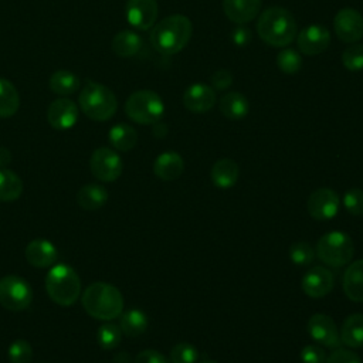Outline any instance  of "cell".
Listing matches in <instances>:
<instances>
[{
	"label": "cell",
	"instance_id": "1",
	"mask_svg": "<svg viewBox=\"0 0 363 363\" xmlns=\"http://www.w3.org/2000/svg\"><path fill=\"white\" fill-rule=\"evenodd\" d=\"M257 33L271 47H286L296 38L298 26L289 10L271 6L261 13L257 23Z\"/></svg>",
	"mask_w": 363,
	"mask_h": 363
},
{
	"label": "cell",
	"instance_id": "2",
	"mask_svg": "<svg viewBox=\"0 0 363 363\" xmlns=\"http://www.w3.org/2000/svg\"><path fill=\"white\" fill-rule=\"evenodd\" d=\"M193 34L190 18L183 14H172L155 24L150 33V44L162 55H173L182 51Z\"/></svg>",
	"mask_w": 363,
	"mask_h": 363
},
{
	"label": "cell",
	"instance_id": "3",
	"mask_svg": "<svg viewBox=\"0 0 363 363\" xmlns=\"http://www.w3.org/2000/svg\"><path fill=\"white\" fill-rule=\"evenodd\" d=\"M85 312L99 320H112L123 312V296L121 291L106 282H94L81 298Z\"/></svg>",
	"mask_w": 363,
	"mask_h": 363
},
{
	"label": "cell",
	"instance_id": "4",
	"mask_svg": "<svg viewBox=\"0 0 363 363\" xmlns=\"http://www.w3.org/2000/svg\"><path fill=\"white\" fill-rule=\"evenodd\" d=\"M78 102L82 113L96 122L111 119L118 108L115 94L108 86L94 81H86L82 86Z\"/></svg>",
	"mask_w": 363,
	"mask_h": 363
},
{
	"label": "cell",
	"instance_id": "5",
	"mask_svg": "<svg viewBox=\"0 0 363 363\" xmlns=\"http://www.w3.org/2000/svg\"><path fill=\"white\" fill-rule=\"evenodd\" d=\"M45 289L52 302L71 306L81 295V279L69 265L57 264L50 268L45 277Z\"/></svg>",
	"mask_w": 363,
	"mask_h": 363
},
{
	"label": "cell",
	"instance_id": "6",
	"mask_svg": "<svg viewBox=\"0 0 363 363\" xmlns=\"http://www.w3.org/2000/svg\"><path fill=\"white\" fill-rule=\"evenodd\" d=\"M125 113L140 125H153L164 113L163 99L152 89H139L129 95L125 102Z\"/></svg>",
	"mask_w": 363,
	"mask_h": 363
},
{
	"label": "cell",
	"instance_id": "7",
	"mask_svg": "<svg viewBox=\"0 0 363 363\" xmlns=\"http://www.w3.org/2000/svg\"><path fill=\"white\" fill-rule=\"evenodd\" d=\"M354 254L352 238L343 231H329L323 234L315 248V255L329 267H343L349 264Z\"/></svg>",
	"mask_w": 363,
	"mask_h": 363
},
{
	"label": "cell",
	"instance_id": "8",
	"mask_svg": "<svg viewBox=\"0 0 363 363\" xmlns=\"http://www.w3.org/2000/svg\"><path fill=\"white\" fill-rule=\"evenodd\" d=\"M33 291L30 284L17 275L0 278V305L11 312H20L30 306Z\"/></svg>",
	"mask_w": 363,
	"mask_h": 363
},
{
	"label": "cell",
	"instance_id": "9",
	"mask_svg": "<svg viewBox=\"0 0 363 363\" xmlns=\"http://www.w3.org/2000/svg\"><path fill=\"white\" fill-rule=\"evenodd\" d=\"M91 173L101 182L116 180L123 170L121 156L111 147H98L89 159Z\"/></svg>",
	"mask_w": 363,
	"mask_h": 363
},
{
	"label": "cell",
	"instance_id": "10",
	"mask_svg": "<svg viewBox=\"0 0 363 363\" xmlns=\"http://www.w3.org/2000/svg\"><path fill=\"white\" fill-rule=\"evenodd\" d=\"M340 207V199L337 193L329 187H319L308 199L306 208L312 218L318 221H326L333 218Z\"/></svg>",
	"mask_w": 363,
	"mask_h": 363
},
{
	"label": "cell",
	"instance_id": "11",
	"mask_svg": "<svg viewBox=\"0 0 363 363\" xmlns=\"http://www.w3.org/2000/svg\"><path fill=\"white\" fill-rule=\"evenodd\" d=\"M309 336L320 346L336 349L340 346V335L333 319L325 313H313L306 325Z\"/></svg>",
	"mask_w": 363,
	"mask_h": 363
},
{
	"label": "cell",
	"instance_id": "12",
	"mask_svg": "<svg viewBox=\"0 0 363 363\" xmlns=\"http://www.w3.org/2000/svg\"><path fill=\"white\" fill-rule=\"evenodd\" d=\"M333 27L339 40L353 44L363 37V16L350 7L340 9L333 18Z\"/></svg>",
	"mask_w": 363,
	"mask_h": 363
},
{
	"label": "cell",
	"instance_id": "13",
	"mask_svg": "<svg viewBox=\"0 0 363 363\" xmlns=\"http://www.w3.org/2000/svg\"><path fill=\"white\" fill-rule=\"evenodd\" d=\"M159 13L156 0H128L125 16L128 23L136 30H149L156 23Z\"/></svg>",
	"mask_w": 363,
	"mask_h": 363
},
{
	"label": "cell",
	"instance_id": "14",
	"mask_svg": "<svg viewBox=\"0 0 363 363\" xmlns=\"http://www.w3.org/2000/svg\"><path fill=\"white\" fill-rule=\"evenodd\" d=\"M333 285L335 278L332 271L322 265H316L308 269L301 281V288L309 298L326 296L333 289Z\"/></svg>",
	"mask_w": 363,
	"mask_h": 363
},
{
	"label": "cell",
	"instance_id": "15",
	"mask_svg": "<svg viewBox=\"0 0 363 363\" xmlns=\"http://www.w3.org/2000/svg\"><path fill=\"white\" fill-rule=\"evenodd\" d=\"M296 44L302 54L318 55L323 52L330 44V33L326 27L312 24L296 34Z\"/></svg>",
	"mask_w": 363,
	"mask_h": 363
},
{
	"label": "cell",
	"instance_id": "16",
	"mask_svg": "<svg viewBox=\"0 0 363 363\" xmlns=\"http://www.w3.org/2000/svg\"><path fill=\"white\" fill-rule=\"evenodd\" d=\"M78 106L68 98L52 101L47 109V121L57 130H67L78 121Z\"/></svg>",
	"mask_w": 363,
	"mask_h": 363
},
{
	"label": "cell",
	"instance_id": "17",
	"mask_svg": "<svg viewBox=\"0 0 363 363\" xmlns=\"http://www.w3.org/2000/svg\"><path fill=\"white\" fill-rule=\"evenodd\" d=\"M217 96L213 86L207 84H191L183 94V105L193 113H204L216 105Z\"/></svg>",
	"mask_w": 363,
	"mask_h": 363
},
{
	"label": "cell",
	"instance_id": "18",
	"mask_svg": "<svg viewBox=\"0 0 363 363\" xmlns=\"http://www.w3.org/2000/svg\"><path fill=\"white\" fill-rule=\"evenodd\" d=\"M24 254L28 264L35 268H50L58 258V251L54 244L43 238L30 241L24 250Z\"/></svg>",
	"mask_w": 363,
	"mask_h": 363
},
{
	"label": "cell",
	"instance_id": "19",
	"mask_svg": "<svg viewBox=\"0 0 363 363\" xmlns=\"http://www.w3.org/2000/svg\"><path fill=\"white\" fill-rule=\"evenodd\" d=\"M261 4V0H223V10L230 21L242 26L257 17Z\"/></svg>",
	"mask_w": 363,
	"mask_h": 363
},
{
	"label": "cell",
	"instance_id": "20",
	"mask_svg": "<svg viewBox=\"0 0 363 363\" xmlns=\"http://www.w3.org/2000/svg\"><path fill=\"white\" fill-rule=\"evenodd\" d=\"M184 170V160L183 157L173 150L160 153L155 163H153V173L164 182L176 180L182 176Z\"/></svg>",
	"mask_w": 363,
	"mask_h": 363
},
{
	"label": "cell",
	"instance_id": "21",
	"mask_svg": "<svg viewBox=\"0 0 363 363\" xmlns=\"http://www.w3.org/2000/svg\"><path fill=\"white\" fill-rule=\"evenodd\" d=\"M238 176H240L238 164L233 159H228V157L218 159L210 170L211 182L217 189L233 187L237 183Z\"/></svg>",
	"mask_w": 363,
	"mask_h": 363
},
{
	"label": "cell",
	"instance_id": "22",
	"mask_svg": "<svg viewBox=\"0 0 363 363\" xmlns=\"http://www.w3.org/2000/svg\"><path fill=\"white\" fill-rule=\"evenodd\" d=\"M343 291L350 301L363 302V259H357L346 268Z\"/></svg>",
	"mask_w": 363,
	"mask_h": 363
},
{
	"label": "cell",
	"instance_id": "23",
	"mask_svg": "<svg viewBox=\"0 0 363 363\" xmlns=\"http://www.w3.org/2000/svg\"><path fill=\"white\" fill-rule=\"evenodd\" d=\"M111 45H112V51L118 57L129 58L136 55L140 51L143 45V40L139 34H136L132 30H122L115 34Z\"/></svg>",
	"mask_w": 363,
	"mask_h": 363
},
{
	"label": "cell",
	"instance_id": "24",
	"mask_svg": "<svg viewBox=\"0 0 363 363\" xmlns=\"http://www.w3.org/2000/svg\"><path fill=\"white\" fill-rule=\"evenodd\" d=\"M220 112L233 121H238L247 116L250 111V104L248 99L241 94L235 91H230L224 94L218 102Z\"/></svg>",
	"mask_w": 363,
	"mask_h": 363
},
{
	"label": "cell",
	"instance_id": "25",
	"mask_svg": "<svg viewBox=\"0 0 363 363\" xmlns=\"http://www.w3.org/2000/svg\"><path fill=\"white\" fill-rule=\"evenodd\" d=\"M108 201V191L105 187L91 183L82 186L77 191V203L86 211H95Z\"/></svg>",
	"mask_w": 363,
	"mask_h": 363
},
{
	"label": "cell",
	"instance_id": "26",
	"mask_svg": "<svg viewBox=\"0 0 363 363\" xmlns=\"http://www.w3.org/2000/svg\"><path fill=\"white\" fill-rule=\"evenodd\" d=\"M340 343L357 349L363 346V315L352 313L349 315L340 329Z\"/></svg>",
	"mask_w": 363,
	"mask_h": 363
},
{
	"label": "cell",
	"instance_id": "27",
	"mask_svg": "<svg viewBox=\"0 0 363 363\" xmlns=\"http://www.w3.org/2000/svg\"><path fill=\"white\" fill-rule=\"evenodd\" d=\"M109 143L119 152L132 150L138 142V133L135 128L128 123H116L109 129Z\"/></svg>",
	"mask_w": 363,
	"mask_h": 363
},
{
	"label": "cell",
	"instance_id": "28",
	"mask_svg": "<svg viewBox=\"0 0 363 363\" xmlns=\"http://www.w3.org/2000/svg\"><path fill=\"white\" fill-rule=\"evenodd\" d=\"M119 328L123 335L129 337H136L146 330L147 316L140 309H129L121 313Z\"/></svg>",
	"mask_w": 363,
	"mask_h": 363
},
{
	"label": "cell",
	"instance_id": "29",
	"mask_svg": "<svg viewBox=\"0 0 363 363\" xmlns=\"http://www.w3.org/2000/svg\"><path fill=\"white\" fill-rule=\"evenodd\" d=\"M48 84H50V89L54 94L67 96V95H71L78 91L81 81L74 72L67 71V69H58L50 77Z\"/></svg>",
	"mask_w": 363,
	"mask_h": 363
},
{
	"label": "cell",
	"instance_id": "30",
	"mask_svg": "<svg viewBox=\"0 0 363 363\" xmlns=\"http://www.w3.org/2000/svg\"><path fill=\"white\" fill-rule=\"evenodd\" d=\"M20 106L17 88L6 78H0V118L13 116Z\"/></svg>",
	"mask_w": 363,
	"mask_h": 363
},
{
	"label": "cell",
	"instance_id": "31",
	"mask_svg": "<svg viewBox=\"0 0 363 363\" xmlns=\"http://www.w3.org/2000/svg\"><path fill=\"white\" fill-rule=\"evenodd\" d=\"M23 193V182L10 169H0V201H14Z\"/></svg>",
	"mask_w": 363,
	"mask_h": 363
},
{
	"label": "cell",
	"instance_id": "32",
	"mask_svg": "<svg viewBox=\"0 0 363 363\" xmlns=\"http://www.w3.org/2000/svg\"><path fill=\"white\" fill-rule=\"evenodd\" d=\"M122 330L119 328V325L115 323H104L98 328V333H96V339L98 343L102 349L105 350H112L115 347L119 346L121 340H122Z\"/></svg>",
	"mask_w": 363,
	"mask_h": 363
},
{
	"label": "cell",
	"instance_id": "33",
	"mask_svg": "<svg viewBox=\"0 0 363 363\" xmlns=\"http://www.w3.org/2000/svg\"><path fill=\"white\" fill-rule=\"evenodd\" d=\"M277 65L285 74H296L302 67V58L298 51L292 48H284L277 55Z\"/></svg>",
	"mask_w": 363,
	"mask_h": 363
},
{
	"label": "cell",
	"instance_id": "34",
	"mask_svg": "<svg viewBox=\"0 0 363 363\" xmlns=\"http://www.w3.org/2000/svg\"><path fill=\"white\" fill-rule=\"evenodd\" d=\"M289 258L295 265H309L315 258V250L306 241H298L289 247Z\"/></svg>",
	"mask_w": 363,
	"mask_h": 363
},
{
	"label": "cell",
	"instance_id": "35",
	"mask_svg": "<svg viewBox=\"0 0 363 363\" xmlns=\"http://www.w3.org/2000/svg\"><path fill=\"white\" fill-rule=\"evenodd\" d=\"M199 359V350L187 342L177 343L170 350L172 363H196Z\"/></svg>",
	"mask_w": 363,
	"mask_h": 363
},
{
	"label": "cell",
	"instance_id": "36",
	"mask_svg": "<svg viewBox=\"0 0 363 363\" xmlns=\"http://www.w3.org/2000/svg\"><path fill=\"white\" fill-rule=\"evenodd\" d=\"M342 64L349 71L363 69V44H352L342 52Z\"/></svg>",
	"mask_w": 363,
	"mask_h": 363
},
{
	"label": "cell",
	"instance_id": "37",
	"mask_svg": "<svg viewBox=\"0 0 363 363\" xmlns=\"http://www.w3.org/2000/svg\"><path fill=\"white\" fill-rule=\"evenodd\" d=\"M33 359V347L24 339L14 340L9 347L10 363H30Z\"/></svg>",
	"mask_w": 363,
	"mask_h": 363
},
{
	"label": "cell",
	"instance_id": "38",
	"mask_svg": "<svg viewBox=\"0 0 363 363\" xmlns=\"http://www.w3.org/2000/svg\"><path fill=\"white\" fill-rule=\"evenodd\" d=\"M343 206L353 216H363V189L352 187L343 194Z\"/></svg>",
	"mask_w": 363,
	"mask_h": 363
},
{
	"label": "cell",
	"instance_id": "39",
	"mask_svg": "<svg viewBox=\"0 0 363 363\" xmlns=\"http://www.w3.org/2000/svg\"><path fill=\"white\" fill-rule=\"evenodd\" d=\"M326 352L323 346L318 343L306 345L301 350V360L302 363H326Z\"/></svg>",
	"mask_w": 363,
	"mask_h": 363
},
{
	"label": "cell",
	"instance_id": "40",
	"mask_svg": "<svg viewBox=\"0 0 363 363\" xmlns=\"http://www.w3.org/2000/svg\"><path fill=\"white\" fill-rule=\"evenodd\" d=\"M326 363H362V360L354 352L343 347H336L326 357Z\"/></svg>",
	"mask_w": 363,
	"mask_h": 363
},
{
	"label": "cell",
	"instance_id": "41",
	"mask_svg": "<svg viewBox=\"0 0 363 363\" xmlns=\"http://www.w3.org/2000/svg\"><path fill=\"white\" fill-rule=\"evenodd\" d=\"M211 84L213 88L217 91H223L227 89L231 84H233V74L228 69H217L213 75H211Z\"/></svg>",
	"mask_w": 363,
	"mask_h": 363
},
{
	"label": "cell",
	"instance_id": "42",
	"mask_svg": "<svg viewBox=\"0 0 363 363\" xmlns=\"http://www.w3.org/2000/svg\"><path fill=\"white\" fill-rule=\"evenodd\" d=\"M133 363H167V360L160 352L153 349H146L138 353Z\"/></svg>",
	"mask_w": 363,
	"mask_h": 363
},
{
	"label": "cell",
	"instance_id": "43",
	"mask_svg": "<svg viewBox=\"0 0 363 363\" xmlns=\"http://www.w3.org/2000/svg\"><path fill=\"white\" fill-rule=\"evenodd\" d=\"M231 40L237 47H245L251 41V31L247 27L240 26L231 33Z\"/></svg>",
	"mask_w": 363,
	"mask_h": 363
},
{
	"label": "cell",
	"instance_id": "44",
	"mask_svg": "<svg viewBox=\"0 0 363 363\" xmlns=\"http://www.w3.org/2000/svg\"><path fill=\"white\" fill-rule=\"evenodd\" d=\"M11 162V153L7 147H0V166H7Z\"/></svg>",
	"mask_w": 363,
	"mask_h": 363
},
{
	"label": "cell",
	"instance_id": "45",
	"mask_svg": "<svg viewBox=\"0 0 363 363\" xmlns=\"http://www.w3.org/2000/svg\"><path fill=\"white\" fill-rule=\"evenodd\" d=\"M155 126H153V135L155 136H157V138H163L166 133H167V128H166V125H163V123H159V122H156V123H153Z\"/></svg>",
	"mask_w": 363,
	"mask_h": 363
},
{
	"label": "cell",
	"instance_id": "46",
	"mask_svg": "<svg viewBox=\"0 0 363 363\" xmlns=\"http://www.w3.org/2000/svg\"><path fill=\"white\" fill-rule=\"evenodd\" d=\"M113 363H129V354L128 353H118L113 357Z\"/></svg>",
	"mask_w": 363,
	"mask_h": 363
},
{
	"label": "cell",
	"instance_id": "47",
	"mask_svg": "<svg viewBox=\"0 0 363 363\" xmlns=\"http://www.w3.org/2000/svg\"><path fill=\"white\" fill-rule=\"evenodd\" d=\"M199 363H217V362H214V360H201Z\"/></svg>",
	"mask_w": 363,
	"mask_h": 363
}]
</instances>
